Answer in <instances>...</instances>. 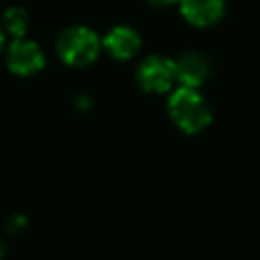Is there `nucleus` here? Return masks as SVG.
<instances>
[{"instance_id": "obj_9", "label": "nucleus", "mask_w": 260, "mask_h": 260, "mask_svg": "<svg viewBox=\"0 0 260 260\" xmlns=\"http://www.w3.org/2000/svg\"><path fill=\"white\" fill-rule=\"evenodd\" d=\"M152 4H156V6H167V4H173V2H177V0H150Z\"/></svg>"}, {"instance_id": "obj_1", "label": "nucleus", "mask_w": 260, "mask_h": 260, "mask_svg": "<svg viewBox=\"0 0 260 260\" xmlns=\"http://www.w3.org/2000/svg\"><path fill=\"white\" fill-rule=\"evenodd\" d=\"M169 114L185 132H199L211 120V110L203 95L189 85H181L169 98Z\"/></svg>"}, {"instance_id": "obj_11", "label": "nucleus", "mask_w": 260, "mask_h": 260, "mask_svg": "<svg viewBox=\"0 0 260 260\" xmlns=\"http://www.w3.org/2000/svg\"><path fill=\"white\" fill-rule=\"evenodd\" d=\"M2 252H4V246H2V242H0V256H2Z\"/></svg>"}, {"instance_id": "obj_7", "label": "nucleus", "mask_w": 260, "mask_h": 260, "mask_svg": "<svg viewBox=\"0 0 260 260\" xmlns=\"http://www.w3.org/2000/svg\"><path fill=\"white\" fill-rule=\"evenodd\" d=\"M104 45H106V49L110 51L112 57H116V59H130L138 51V47H140V37L130 26H114L106 35Z\"/></svg>"}, {"instance_id": "obj_6", "label": "nucleus", "mask_w": 260, "mask_h": 260, "mask_svg": "<svg viewBox=\"0 0 260 260\" xmlns=\"http://www.w3.org/2000/svg\"><path fill=\"white\" fill-rule=\"evenodd\" d=\"M183 16L197 26H207L223 14V0H181Z\"/></svg>"}, {"instance_id": "obj_2", "label": "nucleus", "mask_w": 260, "mask_h": 260, "mask_svg": "<svg viewBox=\"0 0 260 260\" xmlns=\"http://www.w3.org/2000/svg\"><path fill=\"white\" fill-rule=\"evenodd\" d=\"M57 53L69 65H87L100 53V39L85 26L65 28L57 39Z\"/></svg>"}, {"instance_id": "obj_3", "label": "nucleus", "mask_w": 260, "mask_h": 260, "mask_svg": "<svg viewBox=\"0 0 260 260\" xmlns=\"http://www.w3.org/2000/svg\"><path fill=\"white\" fill-rule=\"evenodd\" d=\"M136 79L142 85V89H146V91H167L175 81L173 61H169L160 55L146 57L138 65Z\"/></svg>"}, {"instance_id": "obj_5", "label": "nucleus", "mask_w": 260, "mask_h": 260, "mask_svg": "<svg viewBox=\"0 0 260 260\" xmlns=\"http://www.w3.org/2000/svg\"><path fill=\"white\" fill-rule=\"evenodd\" d=\"M173 67H175V79L181 81V85H189V87L201 85L211 71L207 57H203L201 53H185L177 61H173Z\"/></svg>"}, {"instance_id": "obj_10", "label": "nucleus", "mask_w": 260, "mask_h": 260, "mask_svg": "<svg viewBox=\"0 0 260 260\" xmlns=\"http://www.w3.org/2000/svg\"><path fill=\"white\" fill-rule=\"evenodd\" d=\"M2 45H4V35H2V30H0V49H2Z\"/></svg>"}, {"instance_id": "obj_4", "label": "nucleus", "mask_w": 260, "mask_h": 260, "mask_svg": "<svg viewBox=\"0 0 260 260\" xmlns=\"http://www.w3.org/2000/svg\"><path fill=\"white\" fill-rule=\"evenodd\" d=\"M43 51L37 43L26 39H16L8 47V67L18 75H30L43 67Z\"/></svg>"}, {"instance_id": "obj_8", "label": "nucleus", "mask_w": 260, "mask_h": 260, "mask_svg": "<svg viewBox=\"0 0 260 260\" xmlns=\"http://www.w3.org/2000/svg\"><path fill=\"white\" fill-rule=\"evenodd\" d=\"M2 20H4V26H6L12 35H16V37L24 35L26 24H28V16H26V12H24L22 8H18V6L8 8V10L4 12Z\"/></svg>"}]
</instances>
